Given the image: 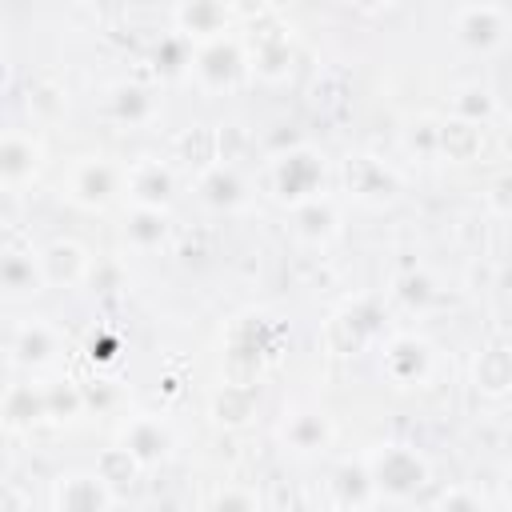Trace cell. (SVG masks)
<instances>
[{"label":"cell","mask_w":512,"mask_h":512,"mask_svg":"<svg viewBox=\"0 0 512 512\" xmlns=\"http://www.w3.org/2000/svg\"><path fill=\"white\" fill-rule=\"evenodd\" d=\"M364 460H368V472L376 480L380 500H412L432 480L428 460L412 444H376Z\"/></svg>","instance_id":"1"},{"label":"cell","mask_w":512,"mask_h":512,"mask_svg":"<svg viewBox=\"0 0 512 512\" xmlns=\"http://www.w3.org/2000/svg\"><path fill=\"white\" fill-rule=\"evenodd\" d=\"M268 184H272V196L288 208L316 200V196H324V156L308 144H292L280 156H272Z\"/></svg>","instance_id":"2"},{"label":"cell","mask_w":512,"mask_h":512,"mask_svg":"<svg viewBox=\"0 0 512 512\" xmlns=\"http://www.w3.org/2000/svg\"><path fill=\"white\" fill-rule=\"evenodd\" d=\"M248 52L240 48L236 36H216V40H204L196 44V56H192V76L200 88L208 92H228L244 80L248 72Z\"/></svg>","instance_id":"3"},{"label":"cell","mask_w":512,"mask_h":512,"mask_svg":"<svg viewBox=\"0 0 512 512\" xmlns=\"http://www.w3.org/2000/svg\"><path fill=\"white\" fill-rule=\"evenodd\" d=\"M116 492L96 468H68L52 480V512H112Z\"/></svg>","instance_id":"4"},{"label":"cell","mask_w":512,"mask_h":512,"mask_svg":"<svg viewBox=\"0 0 512 512\" xmlns=\"http://www.w3.org/2000/svg\"><path fill=\"white\" fill-rule=\"evenodd\" d=\"M452 32L468 52H492L508 36V8H500V4H460L452 12Z\"/></svg>","instance_id":"5"},{"label":"cell","mask_w":512,"mask_h":512,"mask_svg":"<svg viewBox=\"0 0 512 512\" xmlns=\"http://www.w3.org/2000/svg\"><path fill=\"white\" fill-rule=\"evenodd\" d=\"M380 364H384V376L396 388H420L432 376V344L412 336V332H400L384 344Z\"/></svg>","instance_id":"6"},{"label":"cell","mask_w":512,"mask_h":512,"mask_svg":"<svg viewBox=\"0 0 512 512\" xmlns=\"http://www.w3.org/2000/svg\"><path fill=\"white\" fill-rule=\"evenodd\" d=\"M124 188V168H116L104 156H84L68 176V196L80 208H104Z\"/></svg>","instance_id":"7"},{"label":"cell","mask_w":512,"mask_h":512,"mask_svg":"<svg viewBox=\"0 0 512 512\" xmlns=\"http://www.w3.org/2000/svg\"><path fill=\"white\" fill-rule=\"evenodd\" d=\"M60 356V332L44 320H24L8 332V364L12 368H28L40 372L48 364H56Z\"/></svg>","instance_id":"8"},{"label":"cell","mask_w":512,"mask_h":512,"mask_svg":"<svg viewBox=\"0 0 512 512\" xmlns=\"http://www.w3.org/2000/svg\"><path fill=\"white\" fill-rule=\"evenodd\" d=\"M124 192H128L132 208H160L164 212L176 196V176L160 160H136L132 168H124Z\"/></svg>","instance_id":"9"},{"label":"cell","mask_w":512,"mask_h":512,"mask_svg":"<svg viewBox=\"0 0 512 512\" xmlns=\"http://www.w3.org/2000/svg\"><path fill=\"white\" fill-rule=\"evenodd\" d=\"M0 284H4L8 300H28V296L44 292L48 276H44L40 252L36 248H8L4 260H0Z\"/></svg>","instance_id":"10"},{"label":"cell","mask_w":512,"mask_h":512,"mask_svg":"<svg viewBox=\"0 0 512 512\" xmlns=\"http://www.w3.org/2000/svg\"><path fill=\"white\" fill-rule=\"evenodd\" d=\"M40 168V144L20 132V128H8L4 140H0V184L8 192H20Z\"/></svg>","instance_id":"11"},{"label":"cell","mask_w":512,"mask_h":512,"mask_svg":"<svg viewBox=\"0 0 512 512\" xmlns=\"http://www.w3.org/2000/svg\"><path fill=\"white\" fill-rule=\"evenodd\" d=\"M376 500H380V492H376V480H372L364 456L336 464V472H332V504L336 508H344V512H368Z\"/></svg>","instance_id":"12"},{"label":"cell","mask_w":512,"mask_h":512,"mask_svg":"<svg viewBox=\"0 0 512 512\" xmlns=\"http://www.w3.org/2000/svg\"><path fill=\"white\" fill-rule=\"evenodd\" d=\"M228 20H232V8L228 4H216V0H188V4H176L172 8V24L180 36L188 40H216V36H228Z\"/></svg>","instance_id":"13"},{"label":"cell","mask_w":512,"mask_h":512,"mask_svg":"<svg viewBox=\"0 0 512 512\" xmlns=\"http://www.w3.org/2000/svg\"><path fill=\"white\" fill-rule=\"evenodd\" d=\"M344 180H348V192H352L356 200H368V204H384V200H392L396 188H400L396 172L384 168V164L372 160V156H348Z\"/></svg>","instance_id":"14"},{"label":"cell","mask_w":512,"mask_h":512,"mask_svg":"<svg viewBox=\"0 0 512 512\" xmlns=\"http://www.w3.org/2000/svg\"><path fill=\"white\" fill-rule=\"evenodd\" d=\"M196 192H200V200H204L208 208H216V212H232V208H240V204L248 200V180L240 176L236 164L220 160V164H208V168L200 172Z\"/></svg>","instance_id":"15"},{"label":"cell","mask_w":512,"mask_h":512,"mask_svg":"<svg viewBox=\"0 0 512 512\" xmlns=\"http://www.w3.org/2000/svg\"><path fill=\"white\" fill-rule=\"evenodd\" d=\"M120 444H124L144 468H152V464H164V460H168V452H172V428H168L160 416H136V420H128Z\"/></svg>","instance_id":"16"},{"label":"cell","mask_w":512,"mask_h":512,"mask_svg":"<svg viewBox=\"0 0 512 512\" xmlns=\"http://www.w3.org/2000/svg\"><path fill=\"white\" fill-rule=\"evenodd\" d=\"M40 260H44L48 284H56V288H76L92 272V256L76 240H52L48 248H40Z\"/></svg>","instance_id":"17"},{"label":"cell","mask_w":512,"mask_h":512,"mask_svg":"<svg viewBox=\"0 0 512 512\" xmlns=\"http://www.w3.org/2000/svg\"><path fill=\"white\" fill-rule=\"evenodd\" d=\"M280 440H284V448H292V452H300V456L320 452V448H328V440H332V420H328L324 412H316V408H296V412L284 420Z\"/></svg>","instance_id":"18"},{"label":"cell","mask_w":512,"mask_h":512,"mask_svg":"<svg viewBox=\"0 0 512 512\" xmlns=\"http://www.w3.org/2000/svg\"><path fill=\"white\" fill-rule=\"evenodd\" d=\"M108 116H112L116 124L144 128V124H152V116H156V96H152L144 84H136V80H120V84L108 88Z\"/></svg>","instance_id":"19"},{"label":"cell","mask_w":512,"mask_h":512,"mask_svg":"<svg viewBox=\"0 0 512 512\" xmlns=\"http://www.w3.org/2000/svg\"><path fill=\"white\" fill-rule=\"evenodd\" d=\"M336 332H352L348 352H356V348H364L368 340H376V336L384 332V308H380V300H376V296L352 300V304L332 320V336H336Z\"/></svg>","instance_id":"20"},{"label":"cell","mask_w":512,"mask_h":512,"mask_svg":"<svg viewBox=\"0 0 512 512\" xmlns=\"http://www.w3.org/2000/svg\"><path fill=\"white\" fill-rule=\"evenodd\" d=\"M472 384L484 396H508L512 392V348L508 344H488L472 360Z\"/></svg>","instance_id":"21"},{"label":"cell","mask_w":512,"mask_h":512,"mask_svg":"<svg viewBox=\"0 0 512 512\" xmlns=\"http://www.w3.org/2000/svg\"><path fill=\"white\" fill-rule=\"evenodd\" d=\"M44 420H48L44 384H8V392H4V424L12 432H20V428H36Z\"/></svg>","instance_id":"22"},{"label":"cell","mask_w":512,"mask_h":512,"mask_svg":"<svg viewBox=\"0 0 512 512\" xmlns=\"http://www.w3.org/2000/svg\"><path fill=\"white\" fill-rule=\"evenodd\" d=\"M336 228H340V212H336V204L328 196H316V200H304V204L292 208V232L300 240H308V244L332 240Z\"/></svg>","instance_id":"23"},{"label":"cell","mask_w":512,"mask_h":512,"mask_svg":"<svg viewBox=\"0 0 512 512\" xmlns=\"http://www.w3.org/2000/svg\"><path fill=\"white\" fill-rule=\"evenodd\" d=\"M124 240L136 252H152L168 240V212L160 208H132L124 216Z\"/></svg>","instance_id":"24"},{"label":"cell","mask_w":512,"mask_h":512,"mask_svg":"<svg viewBox=\"0 0 512 512\" xmlns=\"http://www.w3.org/2000/svg\"><path fill=\"white\" fill-rule=\"evenodd\" d=\"M480 148H484V128H480V124H468V120H456V116L440 120V156H444V160L464 164V160H472Z\"/></svg>","instance_id":"25"},{"label":"cell","mask_w":512,"mask_h":512,"mask_svg":"<svg viewBox=\"0 0 512 512\" xmlns=\"http://www.w3.org/2000/svg\"><path fill=\"white\" fill-rule=\"evenodd\" d=\"M392 292H396V300H400L408 312H424V308H432V304L440 300V288H436V280H432L424 268L400 272V276L392 280Z\"/></svg>","instance_id":"26"},{"label":"cell","mask_w":512,"mask_h":512,"mask_svg":"<svg viewBox=\"0 0 512 512\" xmlns=\"http://www.w3.org/2000/svg\"><path fill=\"white\" fill-rule=\"evenodd\" d=\"M108 484H112V492H124V488H132L136 484V476L144 472V464L124 448V444H116V448H104L100 452V460L92 464Z\"/></svg>","instance_id":"27"},{"label":"cell","mask_w":512,"mask_h":512,"mask_svg":"<svg viewBox=\"0 0 512 512\" xmlns=\"http://www.w3.org/2000/svg\"><path fill=\"white\" fill-rule=\"evenodd\" d=\"M252 72L264 76V80H284L288 76V64H292V52H288V40L284 36H264L252 56H248Z\"/></svg>","instance_id":"28"},{"label":"cell","mask_w":512,"mask_h":512,"mask_svg":"<svg viewBox=\"0 0 512 512\" xmlns=\"http://www.w3.org/2000/svg\"><path fill=\"white\" fill-rule=\"evenodd\" d=\"M492 112H496V96H492V88H484V84H464L456 96H452V116L456 120H468V124H488L492 120Z\"/></svg>","instance_id":"29"},{"label":"cell","mask_w":512,"mask_h":512,"mask_svg":"<svg viewBox=\"0 0 512 512\" xmlns=\"http://www.w3.org/2000/svg\"><path fill=\"white\" fill-rule=\"evenodd\" d=\"M252 408H256L252 384H224V388L216 392V400H212V416H216L220 424H244V420L252 416Z\"/></svg>","instance_id":"30"},{"label":"cell","mask_w":512,"mask_h":512,"mask_svg":"<svg viewBox=\"0 0 512 512\" xmlns=\"http://www.w3.org/2000/svg\"><path fill=\"white\" fill-rule=\"evenodd\" d=\"M192 56H196V48H192V40L180 36V32H168V36L156 44V52H152L160 76H180L184 68L192 72Z\"/></svg>","instance_id":"31"},{"label":"cell","mask_w":512,"mask_h":512,"mask_svg":"<svg viewBox=\"0 0 512 512\" xmlns=\"http://www.w3.org/2000/svg\"><path fill=\"white\" fill-rule=\"evenodd\" d=\"M48 392V420H76L84 412V392L72 380H52L44 384Z\"/></svg>","instance_id":"32"},{"label":"cell","mask_w":512,"mask_h":512,"mask_svg":"<svg viewBox=\"0 0 512 512\" xmlns=\"http://www.w3.org/2000/svg\"><path fill=\"white\" fill-rule=\"evenodd\" d=\"M404 144H408V152H416L420 160H436V156H440V120L420 116L416 124H408Z\"/></svg>","instance_id":"33"},{"label":"cell","mask_w":512,"mask_h":512,"mask_svg":"<svg viewBox=\"0 0 512 512\" xmlns=\"http://www.w3.org/2000/svg\"><path fill=\"white\" fill-rule=\"evenodd\" d=\"M204 512H260V500H256L248 488L228 484V488L212 492V500L204 504Z\"/></svg>","instance_id":"34"},{"label":"cell","mask_w":512,"mask_h":512,"mask_svg":"<svg viewBox=\"0 0 512 512\" xmlns=\"http://www.w3.org/2000/svg\"><path fill=\"white\" fill-rule=\"evenodd\" d=\"M432 512H484V504L472 488H448V492H440Z\"/></svg>","instance_id":"35"},{"label":"cell","mask_w":512,"mask_h":512,"mask_svg":"<svg viewBox=\"0 0 512 512\" xmlns=\"http://www.w3.org/2000/svg\"><path fill=\"white\" fill-rule=\"evenodd\" d=\"M488 208H492L496 216L512 220V168H508V172H500V176L488 184Z\"/></svg>","instance_id":"36"},{"label":"cell","mask_w":512,"mask_h":512,"mask_svg":"<svg viewBox=\"0 0 512 512\" xmlns=\"http://www.w3.org/2000/svg\"><path fill=\"white\" fill-rule=\"evenodd\" d=\"M504 144H508V152H512V128H508V132H504Z\"/></svg>","instance_id":"37"},{"label":"cell","mask_w":512,"mask_h":512,"mask_svg":"<svg viewBox=\"0 0 512 512\" xmlns=\"http://www.w3.org/2000/svg\"><path fill=\"white\" fill-rule=\"evenodd\" d=\"M508 500H512V472H508Z\"/></svg>","instance_id":"38"}]
</instances>
